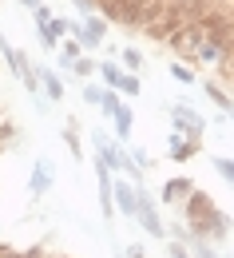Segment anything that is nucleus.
Instances as JSON below:
<instances>
[{
    "label": "nucleus",
    "instance_id": "1",
    "mask_svg": "<svg viewBox=\"0 0 234 258\" xmlns=\"http://www.w3.org/2000/svg\"><path fill=\"white\" fill-rule=\"evenodd\" d=\"M179 223H187V230L199 234V238H206L210 246H214V242H226V234H230V219H226V215L214 207V199L206 191H199V187L179 203Z\"/></svg>",
    "mask_w": 234,
    "mask_h": 258
},
{
    "label": "nucleus",
    "instance_id": "2",
    "mask_svg": "<svg viewBox=\"0 0 234 258\" xmlns=\"http://www.w3.org/2000/svg\"><path fill=\"white\" fill-rule=\"evenodd\" d=\"M202 44H206V28H202L199 20H187V24H179V28L167 36V48L179 56V60H191V64H195V56H199Z\"/></svg>",
    "mask_w": 234,
    "mask_h": 258
},
{
    "label": "nucleus",
    "instance_id": "3",
    "mask_svg": "<svg viewBox=\"0 0 234 258\" xmlns=\"http://www.w3.org/2000/svg\"><path fill=\"white\" fill-rule=\"evenodd\" d=\"M71 40H80V44H84V52H96L103 40H107V20H103L100 12H96V16H84Z\"/></svg>",
    "mask_w": 234,
    "mask_h": 258
},
{
    "label": "nucleus",
    "instance_id": "4",
    "mask_svg": "<svg viewBox=\"0 0 234 258\" xmlns=\"http://www.w3.org/2000/svg\"><path fill=\"white\" fill-rule=\"evenodd\" d=\"M171 119H175L179 135H191V139H202V131H206V119H202L195 107H187V103H175L171 107Z\"/></svg>",
    "mask_w": 234,
    "mask_h": 258
},
{
    "label": "nucleus",
    "instance_id": "5",
    "mask_svg": "<svg viewBox=\"0 0 234 258\" xmlns=\"http://www.w3.org/2000/svg\"><path fill=\"white\" fill-rule=\"evenodd\" d=\"M111 203H119V211L135 219V211H139V187H135L131 179H123V175H115L111 179Z\"/></svg>",
    "mask_w": 234,
    "mask_h": 258
},
{
    "label": "nucleus",
    "instance_id": "6",
    "mask_svg": "<svg viewBox=\"0 0 234 258\" xmlns=\"http://www.w3.org/2000/svg\"><path fill=\"white\" fill-rule=\"evenodd\" d=\"M199 151H202V139H191V135L171 131V139H167V159L171 163H187V159H195Z\"/></svg>",
    "mask_w": 234,
    "mask_h": 258
},
{
    "label": "nucleus",
    "instance_id": "7",
    "mask_svg": "<svg viewBox=\"0 0 234 258\" xmlns=\"http://www.w3.org/2000/svg\"><path fill=\"white\" fill-rule=\"evenodd\" d=\"M111 123H115V135H119V143H131V131H135V111L127 99H119V107L111 111Z\"/></svg>",
    "mask_w": 234,
    "mask_h": 258
},
{
    "label": "nucleus",
    "instance_id": "8",
    "mask_svg": "<svg viewBox=\"0 0 234 258\" xmlns=\"http://www.w3.org/2000/svg\"><path fill=\"white\" fill-rule=\"evenodd\" d=\"M191 191H195V183H191L187 175H175V179H167V183H163V203L179 207V203H183Z\"/></svg>",
    "mask_w": 234,
    "mask_h": 258
},
{
    "label": "nucleus",
    "instance_id": "9",
    "mask_svg": "<svg viewBox=\"0 0 234 258\" xmlns=\"http://www.w3.org/2000/svg\"><path fill=\"white\" fill-rule=\"evenodd\" d=\"M202 92H206V99L222 111V115H234V96H226V88L222 84H214V80H202Z\"/></svg>",
    "mask_w": 234,
    "mask_h": 258
},
{
    "label": "nucleus",
    "instance_id": "10",
    "mask_svg": "<svg viewBox=\"0 0 234 258\" xmlns=\"http://www.w3.org/2000/svg\"><path fill=\"white\" fill-rule=\"evenodd\" d=\"M36 76H40V88H44V96H48V99H56V103L64 99V80H60L52 68H40Z\"/></svg>",
    "mask_w": 234,
    "mask_h": 258
},
{
    "label": "nucleus",
    "instance_id": "11",
    "mask_svg": "<svg viewBox=\"0 0 234 258\" xmlns=\"http://www.w3.org/2000/svg\"><path fill=\"white\" fill-rule=\"evenodd\" d=\"M48 187H52V171H48V163H36V167H32V183H28V191L40 199Z\"/></svg>",
    "mask_w": 234,
    "mask_h": 258
},
{
    "label": "nucleus",
    "instance_id": "12",
    "mask_svg": "<svg viewBox=\"0 0 234 258\" xmlns=\"http://www.w3.org/2000/svg\"><path fill=\"white\" fill-rule=\"evenodd\" d=\"M96 76L103 80V88H115V84H119V76H123V68L111 64V60H96Z\"/></svg>",
    "mask_w": 234,
    "mask_h": 258
},
{
    "label": "nucleus",
    "instance_id": "13",
    "mask_svg": "<svg viewBox=\"0 0 234 258\" xmlns=\"http://www.w3.org/2000/svg\"><path fill=\"white\" fill-rule=\"evenodd\" d=\"M115 92H123L127 99H135V96H143V80H139L135 72H123V76H119V84H115Z\"/></svg>",
    "mask_w": 234,
    "mask_h": 258
},
{
    "label": "nucleus",
    "instance_id": "14",
    "mask_svg": "<svg viewBox=\"0 0 234 258\" xmlns=\"http://www.w3.org/2000/svg\"><path fill=\"white\" fill-rule=\"evenodd\" d=\"M56 52H60V64H71V60H80V56H84V44H80V40H60V48H56Z\"/></svg>",
    "mask_w": 234,
    "mask_h": 258
},
{
    "label": "nucleus",
    "instance_id": "15",
    "mask_svg": "<svg viewBox=\"0 0 234 258\" xmlns=\"http://www.w3.org/2000/svg\"><path fill=\"white\" fill-rule=\"evenodd\" d=\"M64 143H67V151H71L75 159H84V139H80V123H67V127H64Z\"/></svg>",
    "mask_w": 234,
    "mask_h": 258
},
{
    "label": "nucleus",
    "instance_id": "16",
    "mask_svg": "<svg viewBox=\"0 0 234 258\" xmlns=\"http://www.w3.org/2000/svg\"><path fill=\"white\" fill-rule=\"evenodd\" d=\"M71 72H75V76H80V80H92V76H96V60H92V56H88V52H84V56H80V60H71Z\"/></svg>",
    "mask_w": 234,
    "mask_h": 258
},
{
    "label": "nucleus",
    "instance_id": "17",
    "mask_svg": "<svg viewBox=\"0 0 234 258\" xmlns=\"http://www.w3.org/2000/svg\"><path fill=\"white\" fill-rule=\"evenodd\" d=\"M123 72H143V52L139 48H123Z\"/></svg>",
    "mask_w": 234,
    "mask_h": 258
},
{
    "label": "nucleus",
    "instance_id": "18",
    "mask_svg": "<svg viewBox=\"0 0 234 258\" xmlns=\"http://www.w3.org/2000/svg\"><path fill=\"white\" fill-rule=\"evenodd\" d=\"M115 107H119V92H115V88H103V96H100V111L107 115V119H111V111H115Z\"/></svg>",
    "mask_w": 234,
    "mask_h": 258
},
{
    "label": "nucleus",
    "instance_id": "19",
    "mask_svg": "<svg viewBox=\"0 0 234 258\" xmlns=\"http://www.w3.org/2000/svg\"><path fill=\"white\" fill-rule=\"evenodd\" d=\"M171 76H175L179 84H195V68H187L183 60H179V64H171Z\"/></svg>",
    "mask_w": 234,
    "mask_h": 258
},
{
    "label": "nucleus",
    "instance_id": "20",
    "mask_svg": "<svg viewBox=\"0 0 234 258\" xmlns=\"http://www.w3.org/2000/svg\"><path fill=\"white\" fill-rule=\"evenodd\" d=\"M210 163H214V171H218V175H222V179L234 187V159H218V155H214Z\"/></svg>",
    "mask_w": 234,
    "mask_h": 258
},
{
    "label": "nucleus",
    "instance_id": "21",
    "mask_svg": "<svg viewBox=\"0 0 234 258\" xmlns=\"http://www.w3.org/2000/svg\"><path fill=\"white\" fill-rule=\"evenodd\" d=\"M100 96H103V88H100V84H92V80H84V103H92V107H100Z\"/></svg>",
    "mask_w": 234,
    "mask_h": 258
},
{
    "label": "nucleus",
    "instance_id": "22",
    "mask_svg": "<svg viewBox=\"0 0 234 258\" xmlns=\"http://www.w3.org/2000/svg\"><path fill=\"white\" fill-rule=\"evenodd\" d=\"M52 16H56V12H52L48 4H36V8H32V20H36V28H44V24L52 20Z\"/></svg>",
    "mask_w": 234,
    "mask_h": 258
},
{
    "label": "nucleus",
    "instance_id": "23",
    "mask_svg": "<svg viewBox=\"0 0 234 258\" xmlns=\"http://www.w3.org/2000/svg\"><path fill=\"white\" fill-rule=\"evenodd\" d=\"M127 151H131V159H135V167H143V171H151V155H147V151H143V147H127Z\"/></svg>",
    "mask_w": 234,
    "mask_h": 258
},
{
    "label": "nucleus",
    "instance_id": "24",
    "mask_svg": "<svg viewBox=\"0 0 234 258\" xmlns=\"http://www.w3.org/2000/svg\"><path fill=\"white\" fill-rule=\"evenodd\" d=\"M167 254H171V258H195L187 246H183V242H179V238H167Z\"/></svg>",
    "mask_w": 234,
    "mask_h": 258
},
{
    "label": "nucleus",
    "instance_id": "25",
    "mask_svg": "<svg viewBox=\"0 0 234 258\" xmlns=\"http://www.w3.org/2000/svg\"><path fill=\"white\" fill-rule=\"evenodd\" d=\"M127 258H147V250H143V246L135 242V246H127Z\"/></svg>",
    "mask_w": 234,
    "mask_h": 258
},
{
    "label": "nucleus",
    "instance_id": "26",
    "mask_svg": "<svg viewBox=\"0 0 234 258\" xmlns=\"http://www.w3.org/2000/svg\"><path fill=\"white\" fill-rule=\"evenodd\" d=\"M20 4H24V8H36V4H40V0H20Z\"/></svg>",
    "mask_w": 234,
    "mask_h": 258
}]
</instances>
